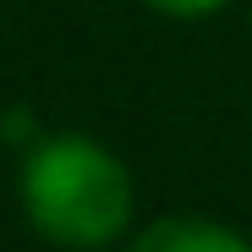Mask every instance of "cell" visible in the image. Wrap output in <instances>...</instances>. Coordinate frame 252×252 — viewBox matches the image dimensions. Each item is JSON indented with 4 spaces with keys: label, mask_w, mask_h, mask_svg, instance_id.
<instances>
[{
    "label": "cell",
    "mask_w": 252,
    "mask_h": 252,
    "mask_svg": "<svg viewBox=\"0 0 252 252\" xmlns=\"http://www.w3.org/2000/svg\"><path fill=\"white\" fill-rule=\"evenodd\" d=\"M148 6L170 11V17H208V11H220L225 0H148Z\"/></svg>",
    "instance_id": "obj_3"
},
{
    "label": "cell",
    "mask_w": 252,
    "mask_h": 252,
    "mask_svg": "<svg viewBox=\"0 0 252 252\" xmlns=\"http://www.w3.org/2000/svg\"><path fill=\"white\" fill-rule=\"evenodd\" d=\"M126 252H252V247L214 220H154Z\"/></svg>",
    "instance_id": "obj_2"
},
{
    "label": "cell",
    "mask_w": 252,
    "mask_h": 252,
    "mask_svg": "<svg viewBox=\"0 0 252 252\" xmlns=\"http://www.w3.org/2000/svg\"><path fill=\"white\" fill-rule=\"evenodd\" d=\"M22 208L61 247H104L132 220V176L94 137H44L22 159Z\"/></svg>",
    "instance_id": "obj_1"
}]
</instances>
